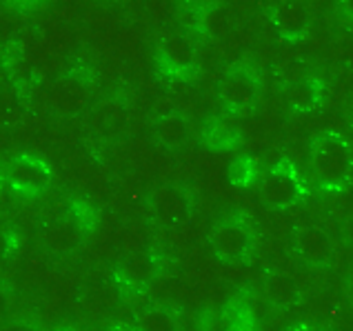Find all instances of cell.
Returning <instances> with one entry per match:
<instances>
[{
  "label": "cell",
  "mask_w": 353,
  "mask_h": 331,
  "mask_svg": "<svg viewBox=\"0 0 353 331\" xmlns=\"http://www.w3.org/2000/svg\"><path fill=\"white\" fill-rule=\"evenodd\" d=\"M311 176L327 192H338L351 176V145L338 132H322L309 145Z\"/></svg>",
  "instance_id": "6da1fadb"
},
{
  "label": "cell",
  "mask_w": 353,
  "mask_h": 331,
  "mask_svg": "<svg viewBox=\"0 0 353 331\" xmlns=\"http://www.w3.org/2000/svg\"><path fill=\"white\" fill-rule=\"evenodd\" d=\"M209 254L223 265H238L254 249V227L240 214L220 216L207 234Z\"/></svg>",
  "instance_id": "7a4b0ae2"
},
{
  "label": "cell",
  "mask_w": 353,
  "mask_h": 331,
  "mask_svg": "<svg viewBox=\"0 0 353 331\" xmlns=\"http://www.w3.org/2000/svg\"><path fill=\"white\" fill-rule=\"evenodd\" d=\"M256 194L260 198V203L269 209H291L298 203H302L307 189L296 165L291 160L282 158L271 163L258 176Z\"/></svg>",
  "instance_id": "3957f363"
},
{
  "label": "cell",
  "mask_w": 353,
  "mask_h": 331,
  "mask_svg": "<svg viewBox=\"0 0 353 331\" xmlns=\"http://www.w3.org/2000/svg\"><path fill=\"white\" fill-rule=\"evenodd\" d=\"M5 180L14 194L23 198H36L47 189L52 180V169L40 156L20 154L7 165Z\"/></svg>",
  "instance_id": "277c9868"
},
{
  "label": "cell",
  "mask_w": 353,
  "mask_h": 331,
  "mask_svg": "<svg viewBox=\"0 0 353 331\" xmlns=\"http://www.w3.org/2000/svg\"><path fill=\"white\" fill-rule=\"evenodd\" d=\"M160 272H163V256L156 249H140V252L129 254L118 263V287L131 294L145 292L160 276Z\"/></svg>",
  "instance_id": "5b68a950"
},
{
  "label": "cell",
  "mask_w": 353,
  "mask_h": 331,
  "mask_svg": "<svg viewBox=\"0 0 353 331\" xmlns=\"http://www.w3.org/2000/svg\"><path fill=\"white\" fill-rule=\"evenodd\" d=\"M216 96L220 105L229 112L240 114L254 109L260 96L258 78L249 69H229V72L218 80Z\"/></svg>",
  "instance_id": "8992f818"
},
{
  "label": "cell",
  "mask_w": 353,
  "mask_h": 331,
  "mask_svg": "<svg viewBox=\"0 0 353 331\" xmlns=\"http://www.w3.org/2000/svg\"><path fill=\"white\" fill-rule=\"evenodd\" d=\"M156 56L160 60V67L171 76H187L194 72L198 49L194 40L180 32H169L158 40Z\"/></svg>",
  "instance_id": "52a82bcc"
},
{
  "label": "cell",
  "mask_w": 353,
  "mask_h": 331,
  "mask_svg": "<svg viewBox=\"0 0 353 331\" xmlns=\"http://www.w3.org/2000/svg\"><path fill=\"white\" fill-rule=\"evenodd\" d=\"M269 23L282 40L298 43L309 32L311 16L302 0H278L269 12Z\"/></svg>",
  "instance_id": "ba28073f"
},
{
  "label": "cell",
  "mask_w": 353,
  "mask_h": 331,
  "mask_svg": "<svg viewBox=\"0 0 353 331\" xmlns=\"http://www.w3.org/2000/svg\"><path fill=\"white\" fill-rule=\"evenodd\" d=\"M149 207L154 216L163 223H185L191 216V196L180 185H160L149 196Z\"/></svg>",
  "instance_id": "9c48e42d"
},
{
  "label": "cell",
  "mask_w": 353,
  "mask_h": 331,
  "mask_svg": "<svg viewBox=\"0 0 353 331\" xmlns=\"http://www.w3.org/2000/svg\"><path fill=\"white\" fill-rule=\"evenodd\" d=\"M325 100V85L316 76H302L291 80L282 89V103L294 114H311Z\"/></svg>",
  "instance_id": "30bf717a"
},
{
  "label": "cell",
  "mask_w": 353,
  "mask_h": 331,
  "mask_svg": "<svg viewBox=\"0 0 353 331\" xmlns=\"http://www.w3.org/2000/svg\"><path fill=\"white\" fill-rule=\"evenodd\" d=\"M85 225L80 223L78 216H65L60 220H54L52 225L45 229L43 243L52 254H72L74 249L83 243L85 238Z\"/></svg>",
  "instance_id": "8fae6325"
},
{
  "label": "cell",
  "mask_w": 353,
  "mask_h": 331,
  "mask_svg": "<svg viewBox=\"0 0 353 331\" xmlns=\"http://www.w3.org/2000/svg\"><path fill=\"white\" fill-rule=\"evenodd\" d=\"M296 254L302 265L325 267L331 258V240L325 229L318 225L302 227L296 234Z\"/></svg>",
  "instance_id": "7c38bea8"
},
{
  "label": "cell",
  "mask_w": 353,
  "mask_h": 331,
  "mask_svg": "<svg viewBox=\"0 0 353 331\" xmlns=\"http://www.w3.org/2000/svg\"><path fill=\"white\" fill-rule=\"evenodd\" d=\"M154 138L160 147L169 149V152L183 149L189 140L187 118L176 112V109H167V112H163L154 120Z\"/></svg>",
  "instance_id": "4fadbf2b"
},
{
  "label": "cell",
  "mask_w": 353,
  "mask_h": 331,
  "mask_svg": "<svg viewBox=\"0 0 353 331\" xmlns=\"http://www.w3.org/2000/svg\"><path fill=\"white\" fill-rule=\"evenodd\" d=\"M136 331H178V316L167 305H149L136 314Z\"/></svg>",
  "instance_id": "5bb4252c"
},
{
  "label": "cell",
  "mask_w": 353,
  "mask_h": 331,
  "mask_svg": "<svg viewBox=\"0 0 353 331\" xmlns=\"http://www.w3.org/2000/svg\"><path fill=\"white\" fill-rule=\"evenodd\" d=\"M9 309H12V296H9V289L5 285H0V323L7 320Z\"/></svg>",
  "instance_id": "9a60e30c"
},
{
  "label": "cell",
  "mask_w": 353,
  "mask_h": 331,
  "mask_svg": "<svg viewBox=\"0 0 353 331\" xmlns=\"http://www.w3.org/2000/svg\"><path fill=\"white\" fill-rule=\"evenodd\" d=\"M3 3H7L9 7L18 9V12H29V9H34L38 5H43L45 0H3Z\"/></svg>",
  "instance_id": "2e32d148"
},
{
  "label": "cell",
  "mask_w": 353,
  "mask_h": 331,
  "mask_svg": "<svg viewBox=\"0 0 353 331\" xmlns=\"http://www.w3.org/2000/svg\"><path fill=\"white\" fill-rule=\"evenodd\" d=\"M0 331H38V329L32 327L29 323H5L0 327Z\"/></svg>",
  "instance_id": "e0dca14e"
},
{
  "label": "cell",
  "mask_w": 353,
  "mask_h": 331,
  "mask_svg": "<svg viewBox=\"0 0 353 331\" xmlns=\"http://www.w3.org/2000/svg\"><path fill=\"white\" fill-rule=\"evenodd\" d=\"M291 331H322V329H318V327H311V325H300V327H294Z\"/></svg>",
  "instance_id": "ac0fdd59"
},
{
  "label": "cell",
  "mask_w": 353,
  "mask_h": 331,
  "mask_svg": "<svg viewBox=\"0 0 353 331\" xmlns=\"http://www.w3.org/2000/svg\"><path fill=\"white\" fill-rule=\"evenodd\" d=\"M56 331H78V329H74V327H60V329H56Z\"/></svg>",
  "instance_id": "d6986e66"
},
{
  "label": "cell",
  "mask_w": 353,
  "mask_h": 331,
  "mask_svg": "<svg viewBox=\"0 0 353 331\" xmlns=\"http://www.w3.org/2000/svg\"><path fill=\"white\" fill-rule=\"evenodd\" d=\"M116 331H123V329H116Z\"/></svg>",
  "instance_id": "ffe728a7"
}]
</instances>
